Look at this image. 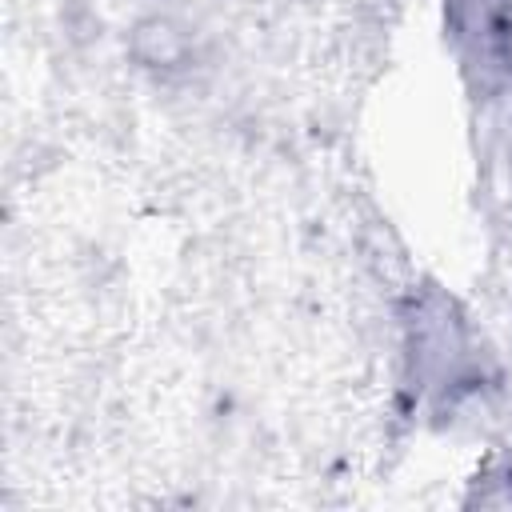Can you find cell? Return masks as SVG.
<instances>
[{"label": "cell", "mask_w": 512, "mask_h": 512, "mask_svg": "<svg viewBox=\"0 0 512 512\" xmlns=\"http://www.w3.org/2000/svg\"><path fill=\"white\" fill-rule=\"evenodd\" d=\"M464 360H468V352H464L460 320L448 316L444 304H436V312H420V320H412V364H416L424 388H448V380H460Z\"/></svg>", "instance_id": "6da1fadb"}]
</instances>
